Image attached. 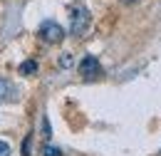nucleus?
Masks as SVG:
<instances>
[{"instance_id":"10","label":"nucleus","mask_w":161,"mask_h":156,"mask_svg":"<svg viewBox=\"0 0 161 156\" xmlns=\"http://www.w3.org/2000/svg\"><path fill=\"white\" fill-rule=\"evenodd\" d=\"M42 134H45V139H50V124H47V119H42Z\"/></svg>"},{"instance_id":"3","label":"nucleus","mask_w":161,"mask_h":156,"mask_svg":"<svg viewBox=\"0 0 161 156\" xmlns=\"http://www.w3.org/2000/svg\"><path fill=\"white\" fill-rule=\"evenodd\" d=\"M80 75L84 79H97L102 77V64H99V59L94 57V55H87V57L80 62Z\"/></svg>"},{"instance_id":"6","label":"nucleus","mask_w":161,"mask_h":156,"mask_svg":"<svg viewBox=\"0 0 161 156\" xmlns=\"http://www.w3.org/2000/svg\"><path fill=\"white\" fill-rule=\"evenodd\" d=\"M42 154L45 156H62V151L57 146H52V144H45V146H42Z\"/></svg>"},{"instance_id":"5","label":"nucleus","mask_w":161,"mask_h":156,"mask_svg":"<svg viewBox=\"0 0 161 156\" xmlns=\"http://www.w3.org/2000/svg\"><path fill=\"white\" fill-rule=\"evenodd\" d=\"M37 72V62L35 59H25L20 64V75H25V77H30V75H35Z\"/></svg>"},{"instance_id":"7","label":"nucleus","mask_w":161,"mask_h":156,"mask_svg":"<svg viewBox=\"0 0 161 156\" xmlns=\"http://www.w3.org/2000/svg\"><path fill=\"white\" fill-rule=\"evenodd\" d=\"M72 62H75V59H72V55H69V52H62V57H60V67H72Z\"/></svg>"},{"instance_id":"2","label":"nucleus","mask_w":161,"mask_h":156,"mask_svg":"<svg viewBox=\"0 0 161 156\" xmlns=\"http://www.w3.org/2000/svg\"><path fill=\"white\" fill-rule=\"evenodd\" d=\"M37 35H40L42 42H47V45H57L64 40V30H62L60 22H55V20H45L40 25V30H37Z\"/></svg>"},{"instance_id":"9","label":"nucleus","mask_w":161,"mask_h":156,"mask_svg":"<svg viewBox=\"0 0 161 156\" xmlns=\"http://www.w3.org/2000/svg\"><path fill=\"white\" fill-rule=\"evenodd\" d=\"M0 156H10V144L8 141H0Z\"/></svg>"},{"instance_id":"11","label":"nucleus","mask_w":161,"mask_h":156,"mask_svg":"<svg viewBox=\"0 0 161 156\" xmlns=\"http://www.w3.org/2000/svg\"><path fill=\"white\" fill-rule=\"evenodd\" d=\"M121 3H126V5H129V3H136V0H121Z\"/></svg>"},{"instance_id":"4","label":"nucleus","mask_w":161,"mask_h":156,"mask_svg":"<svg viewBox=\"0 0 161 156\" xmlns=\"http://www.w3.org/2000/svg\"><path fill=\"white\" fill-rule=\"evenodd\" d=\"M18 99V87L10 82V79L0 77V104H10Z\"/></svg>"},{"instance_id":"1","label":"nucleus","mask_w":161,"mask_h":156,"mask_svg":"<svg viewBox=\"0 0 161 156\" xmlns=\"http://www.w3.org/2000/svg\"><path fill=\"white\" fill-rule=\"evenodd\" d=\"M69 32L75 35V37H82L84 32H87V27H89V22H92V18H89V10L84 8V5H72L69 8Z\"/></svg>"},{"instance_id":"8","label":"nucleus","mask_w":161,"mask_h":156,"mask_svg":"<svg viewBox=\"0 0 161 156\" xmlns=\"http://www.w3.org/2000/svg\"><path fill=\"white\" fill-rule=\"evenodd\" d=\"M30 144H32V139H30V136L22 141V156H30Z\"/></svg>"}]
</instances>
